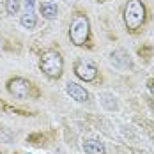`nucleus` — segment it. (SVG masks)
Returning <instances> with one entry per match:
<instances>
[{"mask_svg": "<svg viewBox=\"0 0 154 154\" xmlns=\"http://www.w3.org/2000/svg\"><path fill=\"white\" fill-rule=\"evenodd\" d=\"M89 35H91V21L89 18L82 13L75 14V18L71 20V25H69V39L75 46H83L87 41H89Z\"/></svg>", "mask_w": 154, "mask_h": 154, "instance_id": "nucleus-2", "label": "nucleus"}, {"mask_svg": "<svg viewBox=\"0 0 154 154\" xmlns=\"http://www.w3.org/2000/svg\"><path fill=\"white\" fill-rule=\"evenodd\" d=\"M7 91H9L11 96H14L16 99H27L29 94H30V82L21 76L11 78L7 82Z\"/></svg>", "mask_w": 154, "mask_h": 154, "instance_id": "nucleus-4", "label": "nucleus"}, {"mask_svg": "<svg viewBox=\"0 0 154 154\" xmlns=\"http://www.w3.org/2000/svg\"><path fill=\"white\" fill-rule=\"evenodd\" d=\"M99 99H101V105L106 108V110H115L117 108V101H115V96L108 92H101L99 94Z\"/></svg>", "mask_w": 154, "mask_h": 154, "instance_id": "nucleus-11", "label": "nucleus"}, {"mask_svg": "<svg viewBox=\"0 0 154 154\" xmlns=\"http://www.w3.org/2000/svg\"><path fill=\"white\" fill-rule=\"evenodd\" d=\"M0 154H2V152H0Z\"/></svg>", "mask_w": 154, "mask_h": 154, "instance_id": "nucleus-17", "label": "nucleus"}, {"mask_svg": "<svg viewBox=\"0 0 154 154\" xmlns=\"http://www.w3.org/2000/svg\"><path fill=\"white\" fill-rule=\"evenodd\" d=\"M66 92H67V96H69L71 99H75L78 103H85V101L89 99V92H87L82 85L75 83V82H67V83H66Z\"/></svg>", "mask_w": 154, "mask_h": 154, "instance_id": "nucleus-7", "label": "nucleus"}, {"mask_svg": "<svg viewBox=\"0 0 154 154\" xmlns=\"http://www.w3.org/2000/svg\"><path fill=\"white\" fill-rule=\"evenodd\" d=\"M0 142L11 143V142H13V133H11L9 129H5V128H0Z\"/></svg>", "mask_w": 154, "mask_h": 154, "instance_id": "nucleus-13", "label": "nucleus"}, {"mask_svg": "<svg viewBox=\"0 0 154 154\" xmlns=\"http://www.w3.org/2000/svg\"><path fill=\"white\" fill-rule=\"evenodd\" d=\"M145 5L142 0H128L124 5V25L129 32H137L145 21Z\"/></svg>", "mask_w": 154, "mask_h": 154, "instance_id": "nucleus-1", "label": "nucleus"}, {"mask_svg": "<svg viewBox=\"0 0 154 154\" xmlns=\"http://www.w3.org/2000/svg\"><path fill=\"white\" fill-rule=\"evenodd\" d=\"M21 7V0H5V11L9 14H18Z\"/></svg>", "mask_w": 154, "mask_h": 154, "instance_id": "nucleus-12", "label": "nucleus"}, {"mask_svg": "<svg viewBox=\"0 0 154 154\" xmlns=\"http://www.w3.org/2000/svg\"><path fill=\"white\" fill-rule=\"evenodd\" d=\"M39 13L43 14V18H46V20H55L57 14H59V7L53 2H43L39 5Z\"/></svg>", "mask_w": 154, "mask_h": 154, "instance_id": "nucleus-9", "label": "nucleus"}, {"mask_svg": "<svg viewBox=\"0 0 154 154\" xmlns=\"http://www.w3.org/2000/svg\"><path fill=\"white\" fill-rule=\"evenodd\" d=\"M152 110H154V103H152Z\"/></svg>", "mask_w": 154, "mask_h": 154, "instance_id": "nucleus-16", "label": "nucleus"}, {"mask_svg": "<svg viewBox=\"0 0 154 154\" xmlns=\"http://www.w3.org/2000/svg\"><path fill=\"white\" fill-rule=\"evenodd\" d=\"M75 75L83 82H92L97 76V67L89 60H78L75 64Z\"/></svg>", "mask_w": 154, "mask_h": 154, "instance_id": "nucleus-5", "label": "nucleus"}, {"mask_svg": "<svg viewBox=\"0 0 154 154\" xmlns=\"http://www.w3.org/2000/svg\"><path fill=\"white\" fill-rule=\"evenodd\" d=\"M83 151H85V154H106L105 145L99 140H85L83 142Z\"/></svg>", "mask_w": 154, "mask_h": 154, "instance_id": "nucleus-8", "label": "nucleus"}, {"mask_svg": "<svg viewBox=\"0 0 154 154\" xmlns=\"http://www.w3.org/2000/svg\"><path fill=\"white\" fill-rule=\"evenodd\" d=\"M41 71L51 80H59L64 73V59L57 50H48L41 55Z\"/></svg>", "mask_w": 154, "mask_h": 154, "instance_id": "nucleus-3", "label": "nucleus"}, {"mask_svg": "<svg viewBox=\"0 0 154 154\" xmlns=\"http://www.w3.org/2000/svg\"><path fill=\"white\" fill-rule=\"evenodd\" d=\"M20 23H21L25 29H29V30H34V29H35V25H37V16H35V13H34V11H27L25 14L21 16Z\"/></svg>", "mask_w": 154, "mask_h": 154, "instance_id": "nucleus-10", "label": "nucleus"}, {"mask_svg": "<svg viewBox=\"0 0 154 154\" xmlns=\"http://www.w3.org/2000/svg\"><path fill=\"white\" fill-rule=\"evenodd\" d=\"M149 89H151V92L154 94V80H151V82H149Z\"/></svg>", "mask_w": 154, "mask_h": 154, "instance_id": "nucleus-15", "label": "nucleus"}, {"mask_svg": "<svg viewBox=\"0 0 154 154\" xmlns=\"http://www.w3.org/2000/svg\"><path fill=\"white\" fill-rule=\"evenodd\" d=\"M23 5L27 11H34V5H35V0H23Z\"/></svg>", "mask_w": 154, "mask_h": 154, "instance_id": "nucleus-14", "label": "nucleus"}, {"mask_svg": "<svg viewBox=\"0 0 154 154\" xmlns=\"http://www.w3.org/2000/svg\"><path fill=\"white\" fill-rule=\"evenodd\" d=\"M110 62H112V66L117 67L119 71H126V69H131V67H133V62L129 59V53L124 51V50H115V51H112Z\"/></svg>", "mask_w": 154, "mask_h": 154, "instance_id": "nucleus-6", "label": "nucleus"}]
</instances>
